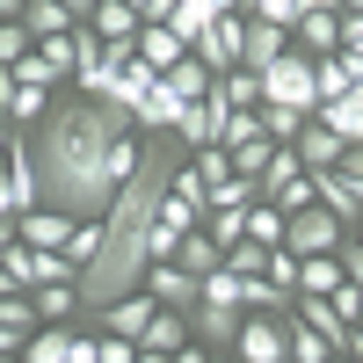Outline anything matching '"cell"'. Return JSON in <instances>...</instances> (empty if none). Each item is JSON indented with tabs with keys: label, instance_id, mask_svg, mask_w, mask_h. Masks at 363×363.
I'll list each match as a JSON object with an SVG mask.
<instances>
[{
	"label": "cell",
	"instance_id": "cell-16",
	"mask_svg": "<svg viewBox=\"0 0 363 363\" xmlns=\"http://www.w3.org/2000/svg\"><path fill=\"white\" fill-rule=\"evenodd\" d=\"M138 58H145L153 73H167V66H182V58H189V44H182L167 22H145V29H138Z\"/></svg>",
	"mask_w": 363,
	"mask_h": 363
},
{
	"label": "cell",
	"instance_id": "cell-26",
	"mask_svg": "<svg viewBox=\"0 0 363 363\" xmlns=\"http://www.w3.org/2000/svg\"><path fill=\"white\" fill-rule=\"evenodd\" d=\"M51 102H58V87H15V102H8V124H44L51 116Z\"/></svg>",
	"mask_w": 363,
	"mask_h": 363
},
{
	"label": "cell",
	"instance_id": "cell-24",
	"mask_svg": "<svg viewBox=\"0 0 363 363\" xmlns=\"http://www.w3.org/2000/svg\"><path fill=\"white\" fill-rule=\"evenodd\" d=\"M153 87H160V73L145 66V58H131V66L116 73V87H109V102H124V109H138L145 95H153Z\"/></svg>",
	"mask_w": 363,
	"mask_h": 363
},
{
	"label": "cell",
	"instance_id": "cell-37",
	"mask_svg": "<svg viewBox=\"0 0 363 363\" xmlns=\"http://www.w3.org/2000/svg\"><path fill=\"white\" fill-rule=\"evenodd\" d=\"M189 167H196L203 182H225V174H233V153H225V145H196V153H189Z\"/></svg>",
	"mask_w": 363,
	"mask_h": 363
},
{
	"label": "cell",
	"instance_id": "cell-36",
	"mask_svg": "<svg viewBox=\"0 0 363 363\" xmlns=\"http://www.w3.org/2000/svg\"><path fill=\"white\" fill-rule=\"evenodd\" d=\"M262 277L277 284V291H291V298H298V255H291V247H269V269H262Z\"/></svg>",
	"mask_w": 363,
	"mask_h": 363
},
{
	"label": "cell",
	"instance_id": "cell-38",
	"mask_svg": "<svg viewBox=\"0 0 363 363\" xmlns=\"http://www.w3.org/2000/svg\"><path fill=\"white\" fill-rule=\"evenodd\" d=\"M327 306H335L349 327H363V284H342V291H327Z\"/></svg>",
	"mask_w": 363,
	"mask_h": 363
},
{
	"label": "cell",
	"instance_id": "cell-44",
	"mask_svg": "<svg viewBox=\"0 0 363 363\" xmlns=\"http://www.w3.org/2000/svg\"><path fill=\"white\" fill-rule=\"evenodd\" d=\"M174 363H211V349H203V342H189V349H174Z\"/></svg>",
	"mask_w": 363,
	"mask_h": 363
},
{
	"label": "cell",
	"instance_id": "cell-30",
	"mask_svg": "<svg viewBox=\"0 0 363 363\" xmlns=\"http://www.w3.org/2000/svg\"><path fill=\"white\" fill-rule=\"evenodd\" d=\"M284 225H291V218H284V211L269 203V196L247 211V240H255V247H284Z\"/></svg>",
	"mask_w": 363,
	"mask_h": 363
},
{
	"label": "cell",
	"instance_id": "cell-33",
	"mask_svg": "<svg viewBox=\"0 0 363 363\" xmlns=\"http://www.w3.org/2000/svg\"><path fill=\"white\" fill-rule=\"evenodd\" d=\"M262 131L277 138V145H291L298 131H306V109H284V102H262Z\"/></svg>",
	"mask_w": 363,
	"mask_h": 363
},
{
	"label": "cell",
	"instance_id": "cell-4",
	"mask_svg": "<svg viewBox=\"0 0 363 363\" xmlns=\"http://www.w3.org/2000/svg\"><path fill=\"white\" fill-rule=\"evenodd\" d=\"M233 356L240 363H291V320H277V313H240Z\"/></svg>",
	"mask_w": 363,
	"mask_h": 363
},
{
	"label": "cell",
	"instance_id": "cell-14",
	"mask_svg": "<svg viewBox=\"0 0 363 363\" xmlns=\"http://www.w3.org/2000/svg\"><path fill=\"white\" fill-rule=\"evenodd\" d=\"M80 356V327H37L22 342V363H73Z\"/></svg>",
	"mask_w": 363,
	"mask_h": 363
},
{
	"label": "cell",
	"instance_id": "cell-3",
	"mask_svg": "<svg viewBox=\"0 0 363 363\" xmlns=\"http://www.w3.org/2000/svg\"><path fill=\"white\" fill-rule=\"evenodd\" d=\"M284 247H291L298 262H306V255H342V247H349V225H342L327 203H306V211H291Z\"/></svg>",
	"mask_w": 363,
	"mask_h": 363
},
{
	"label": "cell",
	"instance_id": "cell-9",
	"mask_svg": "<svg viewBox=\"0 0 363 363\" xmlns=\"http://www.w3.org/2000/svg\"><path fill=\"white\" fill-rule=\"evenodd\" d=\"M145 291H153L167 313H196V298H203V284L182 262H153V269H145Z\"/></svg>",
	"mask_w": 363,
	"mask_h": 363
},
{
	"label": "cell",
	"instance_id": "cell-22",
	"mask_svg": "<svg viewBox=\"0 0 363 363\" xmlns=\"http://www.w3.org/2000/svg\"><path fill=\"white\" fill-rule=\"evenodd\" d=\"M342 284H349V262L342 255H306V262H298V291H320L327 298V291H342Z\"/></svg>",
	"mask_w": 363,
	"mask_h": 363
},
{
	"label": "cell",
	"instance_id": "cell-20",
	"mask_svg": "<svg viewBox=\"0 0 363 363\" xmlns=\"http://www.w3.org/2000/svg\"><path fill=\"white\" fill-rule=\"evenodd\" d=\"M174 262H182V269H189V277L203 284V277H211V269H218V262H225V247H218V240H211V233L196 225V233H182V247H174Z\"/></svg>",
	"mask_w": 363,
	"mask_h": 363
},
{
	"label": "cell",
	"instance_id": "cell-28",
	"mask_svg": "<svg viewBox=\"0 0 363 363\" xmlns=\"http://www.w3.org/2000/svg\"><path fill=\"white\" fill-rule=\"evenodd\" d=\"M218 95H225L233 109H262V73H255V66H233V73H218Z\"/></svg>",
	"mask_w": 363,
	"mask_h": 363
},
{
	"label": "cell",
	"instance_id": "cell-49",
	"mask_svg": "<svg viewBox=\"0 0 363 363\" xmlns=\"http://www.w3.org/2000/svg\"><path fill=\"white\" fill-rule=\"evenodd\" d=\"M349 240H363V218H356V233H349Z\"/></svg>",
	"mask_w": 363,
	"mask_h": 363
},
{
	"label": "cell",
	"instance_id": "cell-42",
	"mask_svg": "<svg viewBox=\"0 0 363 363\" xmlns=\"http://www.w3.org/2000/svg\"><path fill=\"white\" fill-rule=\"evenodd\" d=\"M342 262H349V284H363V240H349V247H342Z\"/></svg>",
	"mask_w": 363,
	"mask_h": 363
},
{
	"label": "cell",
	"instance_id": "cell-48",
	"mask_svg": "<svg viewBox=\"0 0 363 363\" xmlns=\"http://www.w3.org/2000/svg\"><path fill=\"white\" fill-rule=\"evenodd\" d=\"M342 8H356V15H363V0H342Z\"/></svg>",
	"mask_w": 363,
	"mask_h": 363
},
{
	"label": "cell",
	"instance_id": "cell-8",
	"mask_svg": "<svg viewBox=\"0 0 363 363\" xmlns=\"http://www.w3.org/2000/svg\"><path fill=\"white\" fill-rule=\"evenodd\" d=\"M342 15H349V8H306L298 29H291V44L306 51V58H335V51H342Z\"/></svg>",
	"mask_w": 363,
	"mask_h": 363
},
{
	"label": "cell",
	"instance_id": "cell-47",
	"mask_svg": "<svg viewBox=\"0 0 363 363\" xmlns=\"http://www.w3.org/2000/svg\"><path fill=\"white\" fill-rule=\"evenodd\" d=\"M22 8H29V0H0V22H22Z\"/></svg>",
	"mask_w": 363,
	"mask_h": 363
},
{
	"label": "cell",
	"instance_id": "cell-39",
	"mask_svg": "<svg viewBox=\"0 0 363 363\" xmlns=\"http://www.w3.org/2000/svg\"><path fill=\"white\" fill-rule=\"evenodd\" d=\"M95 363H138V342H124V335H95Z\"/></svg>",
	"mask_w": 363,
	"mask_h": 363
},
{
	"label": "cell",
	"instance_id": "cell-31",
	"mask_svg": "<svg viewBox=\"0 0 363 363\" xmlns=\"http://www.w3.org/2000/svg\"><path fill=\"white\" fill-rule=\"evenodd\" d=\"M225 153H233V174H255V182H262V167L277 160V138H269V131H255L247 145H225Z\"/></svg>",
	"mask_w": 363,
	"mask_h": 363
},
{
	"label": "cell",
	"instance_id": "cell-41",
	"mask_svg": "<svg viewBox=\"0 0 363 363\" xmlns=\"http://www.w3.org/2000/svg\"><path fill=\"white\" fill-rule=\"evenodd\" d=\"M22 211V196H15V174H8V160H0V218H15Z\"/></svg>",
	"mask_w": 363,
	"mask_h": 363
},
{
	"label": "cell",
	"instance_id": "cell-43",
	"mask_svg": "<svg viewBox=\"0 0 363 363\" xmlns=\"http://www.w3.org/2000/svg\"><path fill=\"white\" fill-rule=\"evenodd\" d=\"M15 87H22V80H15V66H0V109L15 102Z\"/></svg>",
	"mask_w": 363,
	"mask_h": 363
},
{
	"label": "cell",
	"instance_id": "cell-13",
	"mask_svg": "<svg viewBox=\"0 0 363 363\" xmlns=\"http://www.w3.org/2000/svg\"><path fill=\"white\" fill-rule=\"evenodd\" d=\"M87 22H95V37H102V44H138V29H145V15L131 8V0H102Z\"/></svg>",
	"mask_w": 363,
	"mask_h": 363
},
{
	"label": "cell",
	"instance_id": "cell-19",
	"mask_svg": "<svg viewBox=\"0 0 363 363\" xmlns=\"http://www.w3.org/2000/svg\"><path fill=\"white\" fill-rule=\"evenodd\" d=\"M313 116H320V124H335V131H342L349 145H363V80L349 87V95H342V102H320Z\"/></svg>",
	"mask_w": 363,
	"mask_h": 363
},
{
	"label": "cell",
	"instance_id": "cell-29",
	"mask_svg": "<svg viewBox=\"0 0 363 363\" xmlns=\"http://www.w3.org/2000/svg\"><path fill=\"white\" fill-rule=\"evenodd\" d=\"M327 356H342V349H335V342H327V335H320V327H306V320H298V313H291V363H327Z\"/></svg>",
	"mask_w": 363,
	"mask_h": 363
},
{
	"label": "cell",
	"instance_id": "cell-7",
	"mask_svg": "<svg viewBox=\"0 0 363 363\" xmlns=\"http://www.w3.org/2000/svg\"><path fill=\"white\" fill-rule=\"evenodd\" d=\"M15 233L29 240V247H44V255H66V247H73V233H80V218H66V211L37 203V211H22V218H15Z\"/></svg>",
	"mask_w": 363,
	"mask_h": 363
},
{
	"label": "cell",
	"instance_id": "cell-27",
	"mask_svg": "<svg viewBox=\"0 0 363 363\" xmlns=\"http://www.w3.org/2000/svg\"><path fill=\"white\" fill-rule=\"evenodd\" d=\"M218 203H225V211H255V203H262V182H255V174H225V182H211V211H218Z\"/></svg>",
	"mask_w": 363,
	"mask_h": 363
},
{
	"label": "cell",
	"instance_id": "cell-5",
	"mask_svg": "<svg viewBox=\"0 0 363 363\" xmlns=\"http://www.w3.org/2000/svg\"><path fill=\"white\" fill-rule=\"evenodd\" d=\"M153 313H160V298L153 291H131V298H116V306H102V313H87V327H95V335H124V342H138L145 327H153Z\"/></svg>",
	"mask_w": 363,
	"mask_h": 363
},
{
	"label": "cell",
	"instance_id": "cell-35",
	"mask_svg": "<svg viewBox=\"0 0 363 363\" xmlns=\"http://www.w3.org/2000/svg\"><path fill=\"white\" fill-rule=\"evenodd\" d=\"M29 51H37V37H29V22H0V66H22Z\"/></svg>",
	"mask_w": 363,
	"mask_h": 363
},
{
	"label": "cell",
	"instance_id": "cell-12",
	"mask_svg": "<svg viewBox=\"0 0 363 363\" xmlns=\"http://www.w3.org/2000/svg\"><path fill=\"white\" fill-rule=\"evenodd\" d=\"M284 51H291V29H284V22H255V15H247V51H240V66L269 73Z\"/></svg>",
	"mask_w": 363,
	"mask_h": 363
},
{
	"label": "cell",
	"instance_id": "cell-40",
	"mask_svg": "<svg viewBox=\"0 0 363 363\" xmlns=\"http://www.w3.org/2000/svg\"><path fill=\"white\" fill-rule=\"evenodd\" d=\"M342 51H349V66L363 73V15H356V8L342 15Z\"/></svg>",
	"mask_w": 363,
	"mask_h": 363
},
{
	"label": "cell",
	"instance_id": "cell-18",
	"mask_svg": "<svg viewBox=\"0 0 363 363\" xmlns=\"http://www.w3.org/2000/svg\"><path fill=\"white\" fill-rule=\"evenodd\" d=\"M182 109H189V102H182L174 87L160 80V87H153V95H145V102H138L131 116H138V131H174V124H182Z\"/></svg>",
	"mask_w": 363,
	"mask_h": 363
},
{
	"label": "cell",
	"instance_id": "cell-15",
	"mask_svg": "<svg viewBox=\"0 0 363 363\" xmlns=\"http://www.w3.org/2000/svg\"><path fill=\"white\" fill-rule=\"evenodd\" d=\"M29 298H37V320H44V327H73V320L87 313V306H80V284H37Z\"/></svg>",
	"mask_w": 363,
	"mask_h": 363
},
{
	"label": "cell",
	"instance_id": "cell-17",
	"mask_svg": "<svg viewBox=\"0 0 363 363\" xmlns=\"http://www.w3.org/2000/svg\"><path fill=\"white\" fill-rule=\"evenodd\" d=\"M196 335H189V313H153V327H145V335H138V349H153V356H174V349H189Z\"/></svg>",
	"mask_w": 363,
	"mask_h": 363
},
{
	"label": "cell",
	"instance_id": "cell-10",
	"mask_svg": "<svg viewBox=\"0 0 363 363\" xmlns=\"http://www.w3.org/2000/svg\"><path fill=\"white\" fill-rule=\"evenodd\" d=\"M291 145H298V160H306L313 174H320V167H342V153H349V138H342L335 124H320V116H306V131H298Z\"/></svg>",
	"mask_w": 363,
	"mask_h": 363
},
{
	"label": "cell",
	"instance_id": "cell-45",
	"mask_svg": "<svg viewBox=\"0 0 363 363\" xmlns=\"http://www.w3.org/2000/svg\"><path fill=\"white\" fill-rule=\"evenodd\" d=\"M95 8H102V0H66V15H73V22H87Z\"/></svg>",
	"mask_w": 363,
	"mask_h": 363
},
{
	"label": "cell",
	"instance_id": "cell-2",
	"mask_svg": "<svg viewBox=\"0 0 363 363\" xmlns=\"http://www.w3.org/2000/svg\"><path fill=\"white\" fill-rule=\"evenodd\" d=\"M262 102H284V109H306V116L320 109V80H313V58L298 51V44H291V51H284L269 73H262Z\"/></svg>",
	"mask_w": 363,
	"mask_h": 363
},
{
	"label": "cell",
	"instance_id": "cell-25",
	"mask_svg": "<svg viewBox=\"0 0 363 363\" xmlns=\"http://www.w3.org/2000/svg\"><path fill=\"white\" fill-rule=\"evenodd\" d=\"M22 22H29V37H66V29H73V15H66V0H29V8H22Z\"/></svg>",
	"mask_w": 363,
	"mask_h": 363
},
{
	"label": "cell",
	"instance_id": "cell-32",
	"mask_svg": "<svg viewBox=\"0 0 363 363\" xmlns=\"http://www.w3.org/2000/svg\"><path fill=\"white\" fill-rule=\"evenodd\" d=\"M203 233H211V240H218V247L233 255L240 240H247V211H225V203H218V211H211V218H203Z\"/></svg>",
	"mask_w": 363,
	"mask_h": 363
},
{
	"label": "cell",
	"instance_id": "cell-46",
	"mask_svg": "<svg viewBox=\"0 0 363 363\" xmlns=\"http://www.w3.org/2000/svg\"><path fill=\"white\" fill-rule=\"evenodd\" d=\"M15 240H22V233H15V218H0V255H8V247H15Z\"/></svg>",
	"mask_w": 363,
	"mask_h": 363
},
{
	"label": "cell",
	"instance_id": "cell-1",
	"mask_svg": "<svg viewBox=\"0 0 363 363\" xmlns=\"http://www.w3.org/2000/svg\"><path fill=\"white\" fill-rule=\"evenodd\" d=\"M37 182H44V203L66 211V218H102L116 203V189L138 174L145 160V131L124 102L109 95H66L51 102V116L37 124Z\"/></svg>",
	"mask_w": 363,
	"mask_h": 363
},
{
	"label": "cell",
	"instance_id": "cell-34",
	"mask_svg": "<svg viewBox=\"0 0 363 363\" xmlns=\"http://www.w3.org/2000/svg\"><path fill=\"white\" fill-rule=\"evenodd\" d=\"M240 15H255V22H284V29H298V15H306V0H240Z\"/></svg>",
	"mask_w": 363,
	"mask_h": 363
},
{
	"label": "cell",
	"instance_id": "cell-11",
	"mask_svg": "<svg viewBox=\"0 0 363 363\" xmlns=\"http://www.w3.org/2000/svg\"><path fill=\"white\" fill-rule=\"evenodd\" d=\"M189 335H196L203 349H233V335H240V306H211V298H196Z\"/></svg>",
	"mask_w": 363,
	"mask_h": 363
},
{
	"label": "cell",
	"instance_id": "cell-21",
	"mask_svg": "<svg viewBox=\"0 0 363 363\" xmlns=\"http://www.w3.org/2000/svg\"><path fill=\"white\" fill-rule=\"evenodd\" d=\"M160 80L174 87V95H182V102H203V95H211V87H218V73H211V66H203V58H196V51H189V58H182V66H167Z\"/></svg>",
	"mask_w": 363,
	"mask_h": 363
},
{
	"label": "cell",
	"instance_id": "cell-6",
	"mask_svg": "<svg viewBox=\"0 0 363 363\" xmlns=\"http://www.w3.org/2000/svg\"><path fill=\"white\" fill-rule=\"evenodd\" d=\"M240 51H247V15H218V22L196 37V58H203L211 73H233V66H240Z\"/></svg>",
	"mask_w": 363,
	"mask_h": 363
},
{
	"label": "cell",
	"instance_id": "cell-23",
	"mask_svg": "<svg viewBox=\"0 0 363 363\" xmlns=\"http://www.w3.org/2000/svg\"><path fill=\"white\" fill-rule=\"evenodd\" d=\"M313 80H320V102H342L363 73L349 66V51H335V58H313Z\"/></svg>",
	"mask_w": 363,
	"mask_h": 363
}]
</instances>
